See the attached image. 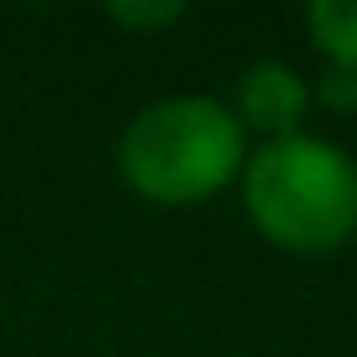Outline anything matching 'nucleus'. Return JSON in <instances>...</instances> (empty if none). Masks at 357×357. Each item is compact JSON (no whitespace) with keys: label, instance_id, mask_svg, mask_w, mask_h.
<instances>
[{"label":"nucleus","instance_id":"obj_4","mask_svg":"<svg viewBox=\"0 0 357 357\" xmlns=\"http://www.w3.org/2000/svg\"><path fill=\"white\" fill-rule=\"evenodd\" d=\"M310 43L331 58V74L357 84V0H315L305 11Z\"/></svg>","mask_w":357,"mask_h":357},{"label":"nucleus","instance_id":"obj_5","mask_svg":"<svg viewBox=\"0 0 357 357\" xmlns=\"http://www.w3.org/2000/svg\"><path fill=\"white\" fill-rule=\"evenodd\" d=\"M105 16H111L116 26H126V32H163V26L184 22V6H174V0H121V6H105Z\"/></svg>","mask_w":357,"mask_h":357},{"label":"nucleus","instance_id":"obj_2","mask_svg":"<svg viewBox=\"0 0 357 357\" xmlns=\"http://www.w3.org/2000/svg\"><path fill=\"white\" fill-rule=\"evenodd\" d=\"M247 163V137L231 105L211 95H174L137 111L121 132L116 168L147 205H200L221 195Z\"/></svg>","mask_w":357,"mask_h":357},{"label":"nucleus","instance_id":"obj_3","mask_svg":"<svg viewBox=\"0 0 357 357\" xmlns=\"http://www.w3.org/2000/svg\"><path fill=\"white\" fill-rule=\"evenodd\" d=\"M231 116H236L242 132H263V142L294 137L300 121L310 116V84L289 63H279V58L252 63L236 79V111Z\"/></svg>","mask_w":357,"mask_h":357},{"label":"nucleus","instance_id":"obj_1","mask_svg":"<svg viewBox=\"0 0 357 357\" xmlns=\"http://www.w3.org/2000/svg\"><path fill=\"white\" fill-rule=\"evenodd\" d=\"M242 200L279 252H342L357 236V163L326 137H279L242 163Z\"/></svg>","mask_w":357,"mask_h":357}]
</instances>
